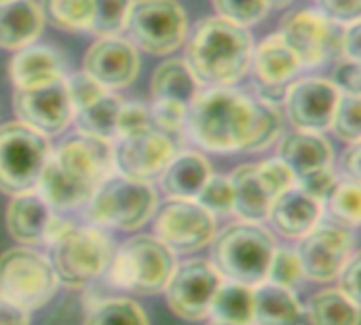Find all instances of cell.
Listing matches in <instances>:
<instances>
[{
    "label": "cell",
    "mask_w": 361,
    "mask_h": 325,
    "mask_svg": "<svg viewBox=\"0 0 361 325\" xmlns=\"http://www.w3.org/2000/svg\"><path fill=\"white\" fill-rule=\"evenodd\" d=\"M13 110L19 123L47 137L63 133L74 116V108L66 89V76L42 85L15 89Z\"/></svg>",
    "instance_id": "4fadbf2b"
},
{
    "label": "cell",
    "mask_w": 361,
    "mask_h": 325,
    "mask_svg": "<svg viewBox=\"0 0 361 325\" xmlns=\"http://www.w3.org/2000/svg\"><path fill=\"white\" fill-rule=\"evenodd\" d=\"M63 68H66L63 57L55 49L32 42L27 47L17 49V53L8 63V74L15 89H25L66 76Z\"/></svg>",
    "instance_id": "cb8c5ba5"
},
{
    "label": "cell",
    "mask_w": 361,
    "mask_h": 325,
    "mask_svg": "<svg viewBox=\"0 0 361 325\" xmlns=\"http://www.w3.org/2000/svg\"><path fill=\"white\" fill-rule=\"evenodd\" d=\"M264 2H267L269 8H286V6H290L294 0H264Z\"/></svg>",
    "instance_id": "816d5d0a"
},
{
    "label": "cell",
    "mask_w": 361,
    "mask_h": 325,
    "mask_svg": "<svg viewBox=\"0 0 361 325\" xmlns=\"http://www.w3.org/2000/svg\"><path fill=\"white\" fill-rule=\"evenodd\" d=\"M110 173H114L112 142L76 133L51 148L36 190L53 209H74L85 205Z\"/></svg>",
    "instance_id": "7a4b0ae2"
},
{
    "label": "cell",
    "mask_w": 361,
    "mask_h": 325,
    "mask_svg": "<svg viewBox=\"0 0 361 325\" xmlns=\"http://www.w3.org/2000/svg\"><path fill=\"white\" fill-rule=\"evenodd\" d=\"M125 30L137 49L165 57L186 42L190 25L178 0H133Z\"/></svg>",
    "instance_id": "9c48e42d"
},
{
    "label": "cell",
    "mask_w": 361,
    "mask_h": 325,
    "mask_svg": "<svg viewBox=\"0 0 361 325\" xmlns=\"http://www.w3.org/2000/svg\"><path fill=\"white\" fill-rule=\"evenodd\" d=\"M157 211V192L150 182L110 173L85 203L91 226L114 231H137Z\"/></svg>",
    "instance_id": "5b68a950"
},
{
    "label": "cell",
    "mask_w": 361,
    "mask_h": 325,
    "mask_svg": "<svg viewBox=\"0 0 361 325\" xmlns=\"http://www.w3.org/2000/svg\"><path fill=\"white\" fill-rule=\"evenodd\" d=\"M51 154L47 135L19 121L0 125V192L13 197L36 190L38 178Z\"/></svg>",
    "instance_id": "ba28073f"
},
{
    "label": "cell",
    "mask_w": 361,
    "mask_h": 325,
    "mask_svg": "<svg viewBox=\"0 0 361 325\" xmlns=\"http://www.w3.org/2000/svg\"><path fill=\"white\" fill-rule=\"evenodd\" d=\"M275 247V239L267 228L241 220L216 233L212 239V264L228 281L256 288L267 281Z\"/></svg>",
    "instance_id": "277c9868"
},
{
    "label": "cell",
    "mask_w": 361,
    "mask_h": 325,
    "mask_svg": "<svg viewBox=\"0 0 361 325\" xmlns=\"http://www.w3.org/2000/svg\"><path fill=\"white\" fill-rule=\"evenodd\" d=\"M176 269V254L157 237L137 235L112 254L108 281L125 292L154 296L165 290Z\"/></svg>",
    "instance_id": "52a82bcc"
},
{
    "label": "cell",
    "mask_w": 361,
    "mask_h": 325,
    "mask_svg": "<svg viewBox=\"0 0 361 325\" xmlns=\"http://www.w3.org/2000/svg\"><path fill=\"white\" fill-rule=\"evenodd\" d=\"M121 104L123 99L118 95L106 91L85 108L76 110L72 121L76 123L78 133L112 142L116 137V118H118Z\"/></svg>",
    "instance_id": "f1b7e54d"
},
{
    "label": "cell",
    "mask_w": 361,
    "mask_h": 325,
    "mask_svg": "<svg viewBox=\"0 0 361 325\" xmlns=\"http://www.w3.org/2000/svg\"><path fill=\"white\" fill-rule=\"evenodd\" d=\"M0 325H30V311L0 296Z\"/></svg>",
    "instance_id": "681fc988"
},
{
    "label": "cell",
    "mask_w": 361,
    "mask_h": 325,
    "mask_svg": "<svg viewBox=\"0 0 361 325\" xmlns=\"http://www.w3.org/2000/svg\"><path fill=\"white\" fill-rule=\"evenodd\" d=\"M279 34L302 68H319L343 57L345 25L328 19L317 8L292 11L281 19Z\"/></svg>",
    "instance_id": "8fae6325"
},
{
    "label": "cell",
    "mask_w": 361,
    "mask_h": 325,
    "mask_svg": "<svg viewBox=\"0 0 361 325\" xmlns=\"http://www.w3.org/2000/svg\"><path fill=\"white\" fill-rule=\"evenodd\" d=\"M112 239L97 226L70 224L49 241V262L59 283L80 290L99 279L112 258Z\"/></svg>",
    "instance_id": "8992f818"
},
{
    "label": "cell",
    "mask_w": 361,
    "mask_h": 325,
    "mask_svg": "<svg viewBox=\"0 0 361 325\" xmlns=\"http://www.w3.org/2000/svg\"><path fill=\"white\" fill-rule=\"evenodd\" d=\"M360 266H361V258L360 254H353L349 258V262L343 266V271L338 273V290L349 296L353 302L360 305Z\"/></svg>",
    "instance_id": "7dc6e473"
},
{
    "label": "cell",
    "mask_w": 361,
    "mask_h": 325,
    "mask_svg": "<svg viewBox=\"0 0 361 325\" xmlns=\"http://www.w3.org/2000/svg\"><path fill=\"white\" fill-rule=\"evenodd\" d=\"M220 283L222 275L212 262L188 260L180 266L176 264L163 292L169 309L178 317L186 321H201L209 315V307Z\"/></svg>",
    "instance_id": "5bb4252c"
},
{
    "label": "cell",
    "mask_w": 361,
    "mask_h": 325,
    "mask_svg": "<svg viewBox=\"0 0 361 325\" xmlns=\"http://www.w3.org/2000/svg\"><path fill=\"white\" fill-rule=\"evenodd\" d=\"M338 97L341 91L330 78L311 76L292 80L286 91L283 104L288 118L296 129L324 133L326 129H330Z\"/></svg>",
    "instance_id": "ac0fdd59"
},
{
    "label": "cell",
    "mask_w": 361,
    "mask_h": 325,
    "mask_svg": "<svg viewBox=\"0 0 361 325\" xmlns=\"http://www.w3.org/2000/svg\"><path fill=\"white\" fill-rule=\"evenodd\" d=\"M252 324L256 325H302L305 309L290 288L269 281L252 290Z\"/></svg>",
    "instance_id": "484cf974"
},
{
    "label": "cell",
    "mask_w": 361,
    "mask_h": 325,
    "mask_svg": "<svg viewBox=\"0 0 361 325\" xmlns=\"http://www.w3.org/2000/svg\"><path fill=\"white\" fill-rule=\"evenodd\" d=\"M199 80L190 72L184 59H167L152 72L150 93L152 99H171L180 104H190L199 93Z\"/></svg>",
    "instance_id": "83f0119b"
},
{
    "label": "cell",
    "mask_w": 361,
    "mask_h": 325,
    "mask_svg": "<svg viewBox=\"0 0 361 325\" xmlns=\"http://www.w3.org/2000/svg\"><path fill=\"white\" fill-rule=\"evenodd\" d=\"M250 68L256 78L258 97L277 104L283 102L290 82L296 78L302 66L283 40V36L277 32L254 47Z\"/></svg>",
    "instance_id": "d6986e66"
},
{
    "label": "cell",
    "mask_w": 361,
    "mask_h": 325,
    "mask_svg": "<svg viewBox=\"0 0 361 325\" xmlns=\"http://www.w3.org/2000/svg\"><path fill=\"white\" fill-rule=\"evenodd\" d=\"M212 176L209 161L195 150H186L180 154H173V159L163 169L161 188L169 199H184L195 201L207 178Z\"/></svg>",
    "instance_id": "d4e9b609"
},
{
    "label": "cell",
    "mask_w": 361,
    "mask_h": 325,
    "mask_svg": "<svg viewBox=\"0 0 361 325\" xmlns=\"http://www.w3.org/2000/svg\"><path fill=\"white\" fill-rule=\"evenodd\" d=\"M55 271L42 254L30 247H13L0 254V296L8 302L36 311L57 292Z\"/></svg>",
    "instance_id": "30bf717a"
},
{
    "label": "cell",
    "mask_w": 361,
    "mask_h": 325,
    "mask_svg": "<svg viewBox=\"0 0 361 325\" xmlns=\"http://www.w3.org/2000/svg\"><path fill=\"white\" fill-rule=\"evenodd\" d=\"M66 89H68V95H70L74 112L85 108L87 104H91L93 99H97L99 95H104L108 91L95 78H91L85 72H76V74L68 76L66 78Z\"/></svg>",
    "instance_id": "b9f144b4"
},
{
    "label": "cell",
    "mask_w": 361,
    "mask_h": 325,
    "mask_svg": "<svg viewBox=\"0 0 361 325\" xmlns=\"http://www.w3.org/2000/svg\"><path fill=\"white\" fill-rule=\"evenodd\" d=\"M343 57L360 61V57H361V23L360 21L345 25V34H343Z\"/></svg>",
    "instance_id": "c3c4849f"
},
{
    "label": "cell",
    "mask_w": 361,
    "mask_h": 325,
    "mask_svg": "<svg viewBox=\"0 0 361 325\" xmlns=\"http://www.w3.org/2000/svg\"><path fill=\"white\" fill-rule=\"evenodd\" d=\"M334 87L341 93H351V95H360L361 91V63L355 59H347L341 57L338 63L334 66L332 78Z\"/></svg>",
    "instance_id": "f6af8a7d"
},
{
    "label": "cell",
    "mask_w": 361,
    "mask_h": 325,
    "mask_svg": "<svg viewBox=\"0 0 361 325\" xmlns=\"http://www.w3.org/2000/svg\"><path fill=\"white\" fill-rule=\"evenodd\" d=\"M82 325H150L140 305L127 298H110L93 305Z\"/></svg>",
    "instance_id": "d6a6232c"
},
{
    "label": "cell",
    "mask_w": 361,
    "mask_h": 325,
    "mask_svg": "<svg viewBox=\"0 0 361 325\" xmlns=\"http://www.w3.org/2000/svg\"><path fill=\"white\" fill-rule=\"evenodd\" d=\"M317 11L341 25H349L361 19V0H317Z\"/></svg>",
    "instance_id": "bcb514c9"
},
{
    "label": "cell",
    "mask_w": 361,
    "mask_h": 325,
    "mask_svg": "<svg viewBox=\"0 0 361 325\" xmlns=\"http://www.w3.org/2000/svg\"><path fill=\"white\" fill-rule=\"evenodd\" d=\"M212 4L218 17H224L243 27L258 23L269 13L264 0H212Z\"/></svg>",
    "instance_id": "f35d334b"
},
{
    "label": "cell",
    "mask_w": 361,
    "mask_h": 325,
    "mask_svg": "<svg viewBox=\"0 0 361 325\" xmlns=\"http://www.w3.org/2000/svg\"><path fill=\"white\" fill-rule=\"evenodd\" d=\"M184 44V61L199 85L233 87L250 70L254 38L247 27L224 17L212 15L199 19L188 30Z\"/></svg>",
    "instance_id": "3957f363"
},
{
    "label": "cell",
    "mask_w": 361,
    "mask_h": 325,
    "mask_svg": "<svg viewBox=\"0 0 361 325\" xmlns=\"http://www.w3.org/2000/svg\"><path fill=\"white\" fill-rule=\"evenodd\" d=\"M209 325H233V324H224V321H216V319H214Z\"/></svg>",
    "instance_id": "f5cc1de1"
},
{
    "label": "cell",
    "mask_w": 361,
    "mask_h": 325,
    "mask_svg": "<svg viewBox=\"0 0 361 325\" xmlns=\"http://www.w3.org/2000/svg\"><path fill=\"white\" fill-rule=\"evenodd\" d=\"M330 129L334 131V135L347 144L361 142V102L360 95H351V93H341L332 121H330Z\"/></svg>",
    "instance_id": "e575fe53"
},
{
    "label": "cell",
    "mask_w": 361,
    "mask_h": 325,
    "mask_svg": "<svg viewBox=\"0 0 361 325\" xmlns=\"http://www.w3.org/2000/svg\"><path fill=\"white\" fill-rule=\"evenodd\" d=\"M355 241L351 231L334 224H317L298 243V258L307 279L328 283L338 277L353 256Z\"/></svg>",
    "instance_id": "9a60e30c"
},
{
    "label": "cell",
    "mask_w": 361,
    "mask_h": 325,
    "mask_svg": "<svg viewBox=\"0 0 361 325\" xmlns=\"http://www.w3.org/2000/svg\"><path fill=\"white\" fill-rule=\"evenodd\" d=\"M44 17L36 0H0V47L17 51L36 42Z\"/></svg>",
    "instance_id": "603a6c76"
},
{
    "label": "cell",
    "mask_w": 361,
    "mask_h": 325,
    "mask_svg": "<svg viewBox=\"0 0 361 325\" xmlns=\"http://www.w3.org/2000/svg\"><path fill=\"white\" fill-rule=\"evenodd\" d=\"M44 23L61 32H89L93 0H40Z\"/></svg>",
    "instance_id": "1f68e13d"
},
{
    "label": "cell",
    "mask_w": 361,
    "mask_h": 325,
    "mask_svg": "<svg viewBox=\"0 0 361 325\" xmlns=\"http://www.w3.org/2000/svg\"><path fill=\"white\" fill-rule=\"evenodd\" d=\"M53 207L38 195V190H25L13 195L6 205V231L21 245L44 243Z\"/></svg>",
    "instance_id": "44dd1931"
},
{
    "label": "cell",
    "mask_w": 361,
    "mask_h": 325,
    "mask_svg": "<svg viewBox=\"0 0 361 325\" xmlns=\"http://www.w3.org/2000/svg\"><path fill=\"white\" fill-rule=\"evenodd\" d=\"M154 237L173 254H192L216 237V218L197 201L169 199L154 211Z\"/></svg>",
    "instance_id": "7c38bea8"
},
{
    "label": "cell",
    "mask_w": 361,
    "mask_h": 325,
    "mask_svg": "<svg viewBox=\"0 0 361 325\" xmlns=\"http://www.w3.org/2000/svg\"><path fill=\"white\" fill-rule=\"evenodd\" d=\"M330 201V211L347 226L355 228L361 218V188L360 182L347 180L338 182L328 197Z\"/></svg>",
    "instance_id": "d590c367"
},
{
    "label": "cell",
    "mask_w": 361,
    "mask_h": 325,
    "mask_svg": "<svg viewBox=\"0 0 361 325\" xmlns=\"http://www.w3.org/2000/svg\"><path fill=\"white\" fill-rule=\"evenodd\" d=\"M360 161H361V144L353 142L343 154V171L349 180L360 182Z\"/></svg>",
    "instance_id": "f907efd6"
},
{
    "label": "cell",
    "mask_w": 361,
    "mask_h": 325,
    "mask_svg": "<svg viewBox=\"0 0 361 325\" xmlns=\"http://www.w3.org/2000/svg\"><path fill=\"white\" fill-rule=\"evenodd\" d=\"M311 325H360V305L341 290L315 294L305 311Z\"/></svg>",
    "instance_id": "f546056e"
},
{
    "label": "cell",
    "mask_w": 361,
    "mask_h": 325,
    "mask_svg": "<svg viewBox=\"0 0 361 325\" xmlns=\"http://www.w3.org/2000/svg\"><path fill=\"white\" fill-rule=\"evenodd\" d=\"M256 169H258V173H260L264 186H267L269 192L273 195V199L279 197L281 192H286L288 188L296 186L294 173L290 171V167H288L279 157L267 159V161H262V163H256Z\"/></svg>",
    "instance_id": "60d3db41"
},
{
    "label": "cell",
    "mask_w": 361,
    "mask_h": 325,
    "mask_svg": "<svg viewBox=\"0 0 361 325\" xmlns=\"http://www.w3.org/2000/svg\"><path fill=\"white\" fill-rule=\"evenodd\" d=\"M133 0H93L89 32L95 36H118L125 30Z\"/></svg>",
    "instance_id": "836d02e7"
},
{
    "label": "cell",
    "mask_w": 361,
    "mask_h": 325,
    "mask_svg": "<svg viewBox=\"0 0 361 325\" xmlns=\"http://www.w3.org/2000/svg\"><path fill=\"white\" fill-rule=\"evenodd\" d=\"M336 184H338V178H336L332 167H324V169L311 171V173H307V176L296 180V186L302 192H307L309 197L317 199L319 203L328 201V197L332 195Z\"/></svg>",
    "instance_id": "ee69618b"
},
{
    "label": "cell",
    "mask_w": 361,
    "mask_h": 325,
    "mask_svg": "<svg viewBox=\"0 0 361 325\" xmlns=\"http://www.w3.org/2000/svg\"><path fill=\"white\" fill-rule=\"evenodd\" d=\"M188 137L209 152H260L277 142L283 116L277 104L235 87H207L188 104Z\"/></svg>",
    "instance_id": "6da1fadb"
},
{
    "label": "cell",
    "mask_w": 361,
    "mask_h": 325,
    "mask_svg": "<svg viewBox=\"0 0 361 325\" xmlns=\"http://www.w3.org/2000/svg\"><path fill=\"white\" fill-rule=\"evenodd\" d=\"M228 180L233 186V214H237L243 222H264L273 195L264 186L256 165H239Z\"/></svg>",
    "instance_id": "4316f807"
},
{
    "label": "cell",
    "mask_w": 361,
    "mask_h": 325,
    "mask_svg": "<svg viewBox=\"0 0 361 325\" xmlns=\"http://www.w3.org/2000/svg\"><path fill=\"white\" fill-rule=\"evenodd\" d=\"M209 214L226 216L233 214V186L228 176H209L195 199Z\"/></svg>",
    "instance_id": "8d00e7d4"
},
{
    "label": "cell",
    "mask_w": 361,
    "mask_h": 325,
    "mask_svg": "<svg viewBox=\"0 0 361 325\" xmlns=\"http://www.w3.org/2000/svg\"><path fill=\"white\" fill-rule=\"evenodd\" d=\"M277 157L290 167V171L298 180L311 171L332 167L334 150L322 133L296 129L281 137L277 146Z\"/></svg>",
    "instance_id": "7402d4cb"
},
{
    "label": "cell",
    "mask_w": 361,
    "mask_h": 325,
    "mask_svg": "<svg viewBox=\"0 0 361 325\" xmlns=\"http://www.w3.org/2000/svg\"><path fill=\"white\" fill-rule=\"evenodd\" d=\"M148 127H152L150 110L144 104H137V102L121 104L118 118H116V137H125V135L137 133Z\"/></svg>",
    "instance_id": "7bdbcfd3"
},
{
    "label": "cell",
    "mask_w": 361,
    "mask_h": 325,
    "mask_svg": "<svg viewBox=\"0 0 361 325\" xmlns=\"http://www.w3.org/2000/svg\"><path fill=\"white\" fill-rule=\"evenodd\" d=\"M305 273H302V264L296 252L292 250H283V247H275L273 258L269 262V271H267V281L281 286V288H294L302 281Z\"/></svg>",
    "instance_id": "74e56055"
},
{
    "label": "cell",
    "mask_w": 361,
    "mask_h": 325,
    "mask_svg": "<svg viewBox=\"0 0 361 325\" xmlns=\"http://www.w3.org/2000/svg\"><path fill=\"white\" fill-rule=\"evenodd\" d=\"M322 203L298 186L288 188L273 199L267 220L286 239H302L322 220Z\"/></svg>",
    "instance_id": "ffe728a7"
},
{
    "label": "cell",
    "mask_w": 361,
    "mask_h": 325,
    "mask_svg": "<svg viewBox=\"0 0 361 325\" xmlns=\"http://www.w3.org/2000/svg\"><path fill=\"white\" fill-rule=\"evenodd\" d=\"M112 148L114 171L140 182L157 180L176 154L173 140L154 127L116 137V144Z\"/></svg>",
    "instance_id": "2e32d148"
},
{
    "label": "cell",
    "mask_w": 361,
    "mask_h": 325,
    "mask_svg": "<svg viewBox=\"0 0 361 325\" xmlns=\"http://www.w3.org/2000/svg\"><path fill=\"white\" fill-rule=\"evenodd\" d=\"M150 110V123L154 129H159L165 135L184 131L186 125V114L188 106L171 99H154V104L148 108Z\"/></svg>",
    "instance_id": "ab89813d"
},
{
    "label": "cell",
    "mask_w": 361,
    "mask_h": 325,
    "mask_svg": "<svg viewBox=\"0 0 361 325\" xmlns=\"http://www.w3.org/2000/svg\"><path fill=\"white\" fill-rule=\"evenodd\" d=\"M140 66V49L131 40L118 36H99L82 57V72L108 91L133 85Z\"/></svg>",
    "instance_id": "e0dca14e"
},
{
    "label": "cell",
    "mask_w": 361,
    "mask_h": 325,
    "mask_svg": "<svg viewBox=\"0 0 361 325\" xmlns=\"http://www.w3.org/2000/svg\"><path fill=\"white\" fill-rule=\"evenodd\" d=\"M252 290L250 286L228 281L220 283L218 292L214 294L209 315L216 321L233 325H252Z\"/></svg>",
    "instance_id": "4dcf8cb0"
}]
</instances>
